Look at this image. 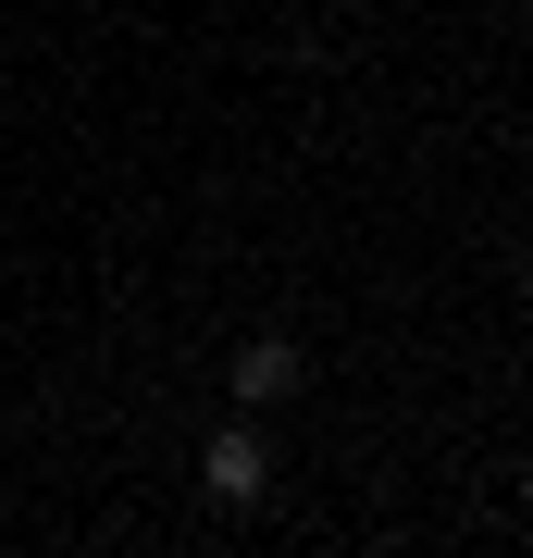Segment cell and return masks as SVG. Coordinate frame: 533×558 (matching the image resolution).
Wrapping results in <instances>:
<instances>
[{"mask_svg":"<svg viewBox=\"0 0 533 558\" xmlns=\"http://www.w3.org/2000/svg\"><path fill=\"white\" fill-rule=\"evenodd\" d=\"M198 484H211L223 509H249L261 484H274V447H261V422H223V435L198 447Z\"/></svg>","mask_w":533,"mask_h":558,"instance_id":"obj_1","label":"cell"},{"mask_svg":"<svg viewBox=\"0 0 533 558\" xmlns=\"http://www.w3.org/2000/svg\"><path fill=\"white\" fill-rule=\"evenodd\" d=\"M298 373H311V360H298V336H249V348H237V398H249V410L298 398Z\"/></svg>","mask_w":533,"mask_h":558,"instance_id":"obj_2","label":"cell"}]
</instances>
